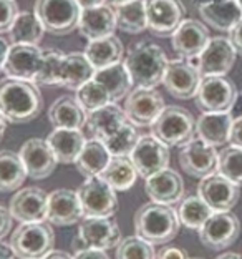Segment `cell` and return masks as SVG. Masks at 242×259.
Here are the masks:
<instances>
[{"mask_svg":"<svg viewBox=\"0 0 242 259\" xmlns=\"http://www.w3.org/2000/svg\"><path fill=\"white\" fill-rule=\"evenodd\" d=\"M235 2H237V4H239V7L242 9V0H235Z\"/></svg>","mask_w":242,"mask_h":259,"instance_id":"59","label":"cell"},{"mask_svg":"<svg viewBox=\"0 0 242 259\" xmlns=\"http://www.w3.org/2000/svg\"><path fill=\"white\" fill-rule=\"evenodd\" d=\"M43 62V50L38 45L12 44L4 65V73L10 78L33 81Z\"/></svg>","mask_w":242,"mask_h":259,"instance_id":"18","label":"cell"},{"mask_svg":"<svg viewBox=\"0 0 242 259\" xmlns=\"http://www.w3.org/2000/svg\"><path fill=\"white\" fill-rule=\"evenodd\" d=\"M179 216L178 211L169 204L146 203L139 206L134 213V231L136 236L144 239L153 246L166 244L174 239L179 233Z\"/></svg>","mask_w":242,"mask_h":259,"instance_id":"2","label":"cell"},{"mask_svg":"<svg viewBox=\"0 0 242 259\" xmlns=\"http://www.w3.org/2000/svg\"><path fill=\"white\" fill-rule=\"evenodd\" d=\"M166 108L163 97L155 88H141L136 87L125 100L126 118L134 126H151L158 120L161 111Z\"/></svg>","mask_w":242,"mask_h":259,"instance_id":"12","label":"cell"},{"mask_svg":"<svg viewBox=\"0 0 242 259\" xmlns=\"http://www.w3.org/2000/svg\"><path fill=\"white\" fill-rule=\"evenodd\" d=\"M0 259H15L14 251H12L10 244H5L0 241Z\"/></svg>","mask_w":242,"mask_h":259,"instance_id":"52","label":"cell"},{"mask_svg":"<svg viewBox=\"0 0 242 259\" xmlns=\"http://www.w3.org/2000/svg\"><path fill=\"white\" fill-rule=\"evenodd\" d=\"M199 15L208 25L219 32H231L242 19V9L235 0H214L199 9Z\"/></svg>","mask_w":242,"mask_h":259,"instance_id":"28","label":"cell"},{"mask_svg":"<svg viewBox=\"0 0 242 259\" xmlns=\"http://www.w3.org/2000/svg\"><path fill=\"white\" fill-rule=\"evenodd\" d=\"M237 52L226 37L211 38L198 57L187 58L199 70L201 76H224L234 67Z\"/></svg>","mask_w":242,"mask_h":259,"instance_id":"10","label":"cell"},{"mask_svg":"<svg viewBox=\"0 0 242 259\" xmlns=\"http://www.w3.org/2000/svg\"><path fill=\"white\" fill-rule=\"evenodd\" d=\"M43 33L45 28L38 17L35 15V12H20L9 32L12 44L30 45H38L40 40L43 38Z\"/></svg>","mask_w":242,"mask_h":259,"instance_id":"37","label":"cell"},{"mask_svg":"<svg viewBox=\"0 0 242 259\" xmlns=\"http://www.w3.org/2000/svg\"><path fill=\"white\" fill-rule=\"evenodd\" d=\"M198 196L214 211H231L239 201L240 186L232 183L221 173H212L201 180L198 186Z\"/></svg>","mask_w":242,"mask_h":259,"instance_id":"15","label":"cell"},{"mask_svg":"<svg viewBox=\"0 0 242 259\" xmlns=\"http://www.w3.org/2000/svg\"><path fill=\"white\" fill-rule=\"evenodd\" d=\"M43 98L35 81L5 78L0 80V113L9 123L23 125L42 113Z\"/></svg>","mask_w":242,"mask_h":259,"instance_id":"1","label":"cell"},{"mask_svg":"<svg viewBox=\"0 0 242 259\" xmlns=\"http://www.w3.org/2000/svg\"><path fill=\"white\" fill-rule=\"evenodd\" d=\"M123 63L131 75L133 85L141 88H156L159 83H163L169 60L159 45L153 42H139L129 50Z\"/></svg>","mask_w":242,"mask_h":259,"instance_id":"3","label":"cell"},{"mask_svg":"<svg viewBox=\"0 0 242 259\" xmlns=\"http://www.w3.org/2000/svg\"><path fill=\"white\" fill-rule=\"evenodd\" d=\"M121 231L110 218H85L78 228L72 248L81 249H102L108 251L121 243Z\"/></svg>","mask_w":242,"mask_h":259,"instance_id":"7","label":"cell"},{"mask_svg":"<svg viewBox=\"0 0 242 259\" xmlns=\"http://www.w3.org/2000/svg\"><path fill=\"white\" fill-rule=\"evenodd\" d=\"M115 191H128L136 183L138 171L129 156H111L108 166L100 175Z\"/></svg>","mask_w":242,"mask_h":259,"instance_id":"35","label":"cell"},{"mask_svg":"<svg viewBox=\"0 0 242 259\" xmlns=\"http://www.w3.org/2000/svg\"><path fill=\"white\" fill-rule=\"evenodd\" d=\"M78 30L90 42L113 35L116 30V15L113 7L103 4L98 7L83 9L80 15Z\"/></svg>","mask_w":242,"mask_h":259,"instance_id":"24","label":"cell"},{"mask_svg":"<svg viewBox=\"0 0 242 259\" xmlns=\"http://www.w3.org/2000/svg\"><path fill=\"white\" fill-rule=\"evenodd\" d=\"M240 234L239 218L231 211L212 213L211 218L199 229V239L206 248L221 251L237 241Z\"/></svg>","mask_w":242,"mask_h":259,"instance_id":"11","label":"cell"},{"mask_svg":"<svg viewBox=\"0 0 242 259\" xmlns=\"http://www.w3.org/2000/svg\"><path fill=\"white\" fill-rule=\"evenodd\" d=\"M85 218H111L118 209L116 191L102 176L86 178L78 188Z\"/></svg>","mask_w":242,"mask_h":259,"instance_id":"9","label":"cell"},{"mask_svg":"<svg viewBox=\"0 0 242 259\" xmlns=\"http://www.w3.org/2000/svg\"><path fill=\"white\" fill-rule=\"evenodd\" d=\"M55 233L50 223H20L12 233L10 248L19 259H42L53 249Z\"/></svg>","mask_w":242,"mask_h":259,"instance_id":"5","label":"cell"},{"mask_svg":"<svg viewBox=\"0 0 242 259\" xmlns=\"http://www.w3.org/2000/svg\"><path fill=\"white\" fill-rule=\"evenodd\" d=\"M7 120L4 118V115L0 113V140L4 138V135H5V132H7Z\"/></svg>","mask_w":242,"mask_h":259,"instance_id":"55","label":"cell"},{"mask_svg":"<svg viewBox=\"0 0 242 259\" xmlns=\"http://www.w3.org/2000/svg\"><path fill=\"white\" fill-rule=\"evenodd\" d=\"M73 259H110V256L102 249H81L75 251Z\"/></svg>","mask_w":242,"mask_h":259,"instance_id":"48","label":"cell"},{"mask_svg":"<svg viewBox=\"0 0 242 259\" xmlns=\"http://www.w3.org/2000/svg\"><path fill=\"white\" fill-rule=\"evenodd\" d=\"M27 176L25 164L19 153L12 150H0V193L20 190Z\"/></svg>","mask_w":242,"mask_h":259,"instance_id":"34","label":"cell"},{"mask_svg":"<svg viewBox=\"0 0 242 259\" xmlns=\"http://www.w3.org/2000/svg\"><path fill=\"white\" fill-rule=\"evenodd\" d=\"M209 40V30L203 22L184 19V22L171 37V44H173V50L176 54L187 60V58L198 57L206 49Z\"/></svg>","mask_w":242,"mask_h":259,"instance_id":"22","label":"cell"},{"mask_svg":"<svg viewBox=\"0 0 242 259\" xmlns=\"http://www.w3.org/2000/svg\"><path fill=\"white\" fill-rule=\"evenodd\" d=\"M231 115L232 118H240L242 116V93H237V97H235V102L231 108Z\"/></svg>","mask_w":242,"mask_h":259,"instance_id":"51","label":"cell"},{"mask_svg":"<svg viewBox=\"0 0 242 259\" xmlns=\"http://www.w3.org/2000/svg\"><path fill=\"white\" fill-rule=\"evenodd\" d=\"M76 4L83 10V9H91V7H98V5H103L105 0H76Z\"/></svg>","mask_w":242,"mask_h":259,"instance_id":"54","label":"cell"},{"mask_svg":"<svg viewBox=\"0 0 242 259\" xmlns=\"http://www.w3.org/2000/svg\"><path fill=\"white\" fill-rule=\"evenodd\" d=\"M9 49H10L9 42L4 37H0V73L4 72V65H5V60H7Z\"/></svg>","mask_w":242,"mask_h":259,"instance_id":"50","label":"cell"},{"mask_svg":"<svg viewBox=\"0 0 242 259\" xmlns=\"http://www.w3.org/2000/svg\"><path fill=\"white\" fill-rule=\"evenodd\" d=\"M93 78L106 88L111 103H118L121 98H126L133 87L131 75H129L123 62L115 63L111 67H106L102 70H96Z\"/></svg>","mask_w":242,"mask_h":259,"instance_id":"31","label":"cell"},{"mask_svg":"<svg viewBox=\"0 0 242 259\" xmlns=\"http://www.w3.org/2000/svg\"><path fill=\"white\" fill-rule=\"evenodd\" d=\"M75 98L78 100V103L81 105V108H83L86 113L111 103L106 88L95 78H91L90 81H86L83 87H80L78 90H76Z\"/></svg>","mask_w":242,"mask_h":259,"instance_id":"41","label":"cell"},{"mask_svg":"<svg viewBox=\"0 0 242 259\" xmlns=\"http://www.w3.org/2000/svg\"><path fill=\"white\" fill-rule=\"evenodd\" d=\"M144 190L153 203H161L169 206L181 201L182 196H184L182 178L179 176V173H176L174 169L169 168L146 178Z\"/></svg>","mask_w":242,"mask_h":259,"instance_id":"23","label":"cell"},{"mask_svg":"<svg viewBox=\"0 0 242 259\" xmlns=\"http://www.w3.org/2000/svg\"><path fill=\"white\" fill-rule=\"evenodd\" d=\"M214 213L204 199H201L198 194H191V196L184 198L178 208V216L182 226L189 229H201L204 223L209 220L211 214Z\"/></svg>","mask_w":242,"mask_h":259,"instance_id":"38","label":"cell"},{"mask_svg":"<svg viewBox=\"0 0 242 259\" xmlns=\"http://www.w3.org/2000/svg\"><path fill=\"white\" fill-rule=\"evenodd\" d=\"M85 218L78 193L73 190H55L49 194L46 221L53 226H73Z\"/></svg>","mask_w":242,"mask_h":259,"instance_id":"20","label":"cell"},{"mask_svg":"<svg viewBox=\"0 0 242 259\" xmlns=\"http://www.w3.org/2000/svg\"><path fill=\"white\" fill-rule=\"evenodd\" d=\"M12 220H14V218H12L10 211L7 208H4V206H0V241L10 233Z\"/></svg>","mask_w":242,"mask_h":259,"instance_id":"46","label":"cell"},{"mask_svg":"<svg viewBox=\"0 0 242 259\" xmlns=\"http://www.w3.org/2000/svg\"><path fill=\"white\" fill-rule=\"evenodd\" d=\"M128 2H131V0H105V4L106 5H110V7H120V5L123 4H128Z\"/></svg>","mask_w":242,"mask_h":259,"instance_id":"56","label":"cell"},{"mask_svg":"<svg viewBox=\"0 0 242 259\" xmlns=\"http://www.w3.org/2000/svg\"><path fill=\"white\" fill-rule=\"evenodd\" d=\"M52 151L55 153L58 163L72 164L76 161V158L83 150L86 143L85 135L81 130H68V128H55L46 137Z\"/></svg>","mask_w":242,"mask_h":259,"instance_id":"26","label":"cell"},{"mask_svg":"<svg viewBox=\"0 0 242 259\" xmlns=\"http://www.w3.org/2000/svg\"><path fill=\"white\" fill-rule=\"evenodd\" d=\"M125 49H123L121 40L116 35H110V37L91 40L86 45L85 55L93 65L95 70H102L106 67H111L115 63H120Z\"/></svg>","mask_w":242,"mask_h":259,"instance_id":"32","label":"cell"},{"mask_svg":"<svg viewBox=\"0 0 242 259\" xmlns=\"http://www.w3.org/2000/svg\"><path fill=\"white\" fill-rule=\"evenodd\" d=\"M111 160V155L108 148L96 138H90L86 140V143L83 146V150L78 155L75 161L76 169L86 176V178H91V176H100L105 168L108 166V163Z\"/></svg>","mask_w":242,"mask_h":259,"instance_id":"33","label":"cell"},{"mask_svg":"<svg viewBox=\"0 0 242 259\" xmlns=\"http://www.w3.org/2000/svg\"><path fill=\"white\" fill-rule=\"evenodd\" d=\"M229 40H231V44L234 45L235 52L242 55V19L239 20L237 25L229 32Z\"/></svg>","mask_w":242,"mask_h":259,"instance_id":"49","label":"cell"},{"mask_svg":"<svg viewBox=\"0 0 242 259\" xmlns=\"http://www.w3.org/2000/svg\"><path fill=\"white\" fill-rule=\"evenodd\" d=\"M65 54L60 50H43V62L35 76V83L45 87H60V75Z\"/></svg>","mask_w":242,"mask_h":259,"instance_id":"40","label":"cell"},{"mask_svg":"<svg viewBox=\"0 0 242 259\" xmlns=\"http://www.w3.org/2000/svg\"><path fill=\"white\" fill-rule=\"evenodd\" d=\"M184 15L186 9L179 0H146L148 30L156 37H173Z\"/></svg>","mask_w":242,"mask_h":259,"instance_id":"13","label":"cell"},{"mask_svg":"<svg viewBox=\"0 0 242 259\" xmlns=\"http://www.w3.org/2000/svg\"><path fill=\"white\" fill-rule=\"evenodd\" d=\"M23 164H25L27 175L32 180H45L55 171L57 158L52 151L49 141L42 138H30L22 145L19 151Z\"/></svg>","mask_w":242,"mask_h":259,"instance_id":"21","label":"cell"},{"mask_svg":"<svg viewBox=\"0 0 242 259\" xmlns=\"http://www.w3.org/2000/svg\"><path fill=\"white\" fill-rule=\"evenodd\" d=\"M19 14V5L15 0H0V33L10 32Z\"/></svg>","mask_w":242,"mask_h":259,"instance_id":"44","label":"cell"},{"mask_svg":"<svg viewBox=\"0 0 242 259\" xmlns=\"http://www.w3.org/2000/svg\"><path fill=\"white\" fill-rule=\"evenodd\" d=\"M216 259H242V256L237 254V252H224V254L217 256Z\"/></svg>","mask_w":242,"mask_h":259,"instance_id":"57","label":"cell"},{"mask_svg":"<svg viewBox=\"0 0 242 259\" xmlns=\"http://www.w3.org/2000/svg\"><path fill=\"white\" fill-rule=\"evenodd\" d=\"M128 121L126 113L118 103H108L105 107L86 113V126L91 133V138L100 141L108 140Z\"/></svg>","mask_w":242,"mask_h":259,"instance_id":"25","label":"cell"},{"mask_svg":"<svg viewBox=\"0 0 242 259\" xmlns=\"http://www.w3.org/2000/svg\"><path fill=\"white\" fill-rule=\"evenodd\" d=\"M116 28L125 33L138 35L148 30L146 0H131L115 9Z\"/></svg>","mask_w":242,"mask_h":259,"instance_id":"36","label":"cell"},{"mask_svg":"<svg viewBox=\"0 0 242 259\" xmlns=\"http://www.w3.org/2000/svg\"><path fill=\"white\" fill-rule=\"evenodd\" d=\"M129 160L136 168L138 176L150 178L151 175L168 168L169 164V146L161 143L153 135L139 137L136 146L133 148Z\"/></svg>","mask_w":242,"mask_h":259,"instance_id":"14","label":"cell"},{"mask_svg":"<svg viewBox=\"0 0 242 259\" xmlns=\"http://www.w3.org/2000/svg\"><path fill=\"white\" fill-rule=\"evenodd\" d=\"M49 194L37 186L22 188L10 199L9 211L20 223H38L46 220Z\"/></svg>","mask_w":242,"mask_h":259,"instance_id":"19","label":"cell"},{"mask_svg":"<svg viewBox=\"0 0 242 259\" xmlns=\"http://www.w3.org/2000/svg\"><path fill=\"white\" fill-rule=\"evenodd\" d=\"M194 259H201V257H194Z\"/></svg>","mask_w":242,"mask_h":259,"instance_id":"60","label":"cell"},{"mask_svg":"<svg viewBox=\"0 0 242 259\" xmlns=\"http://www.w3.org/2000/svg\"><path fill=\"white\" fill-rule=\"evenodd\" d=\"M229 143L234 145V146H240L242 148V116L240 118H234V121H232Z\"/></svg>","mask_w":242,"mask_h":259,"instance_id":"47","label":"cell"},{"mask_svg":"<svg viewBox=\"0 0 242 259\" xmlns=\"http://www.w3.org/2000/svg\"><path fill=\"white\" fill-rule=\"evenodd\" d=\"M217 160H219V153L216 151L214 146L206 143L199 137L181 146L179 151V164L182 171L192 178L203 180L206 176L216 173Z\"/></svg>","mask_w":242,"mask_h":259,"instance_id":"16","label":"cell"},{"mask_svg":"<svg viewBox=\"0 0 242 259\" xmlns=\"http://www.w3.org/2000/svg\"><path fill=\"white\" fill-rule=\"evenodd\" d=\"M196 118L189 110L171 105L151 125V135L166 146H184L194 138Z\"/></svg>","mask_w":242,"mask_h":259,"instance_id":"4","label":"cell"},{"mask_svg":"<svg viewBox=\"0 0 242 259\" xmlns=\"http://www.w3.org/2000/svg\"><path fill=\"white\" fill-rule=\"evenodd\" d=\"M42 259H73V257L70 256L68 252H65V251H55V249H52L49 254H45Z\"/></svg>","mask_w":242,"mask_h":259,"instance_id":"53","label":"cell"},{"mask_svg":"<svg viewBox=\"0 0 242 259\" xmlns=\"http://www.w3.org/2000/svg\"><path fill=\"white\" fill-rule=\"evenodd\" d=\"M156 259H189V257H187V252L184 249L169 246V248H163L161 251H158Z\"/></svg>","mask_w":242,"mask_h":259,"instance_id":"45","label":"cell"},{"mask_svg":"<svg viewBox=\"0 0 242 259\" xmlns=\"http://www.w3.org/2000/svg\"><path fill=\"white\" fill-rule=\"evenodd\" d=\"M35 15L42 22L45 32L62 37L78 28L81 7L76 0H37Z\"/></svg>","mask_w":242,"mask_h":259,"instance_id":"6","label":"cell"},{"mask_svg":"<svg viewBox=\"0 0 242 259\" xmlns=\"http://www.w3.org/2000/svg\"><path fill=\"white\" fill-rule=\"evenodd\" d=\"M217 173L226 176L232 183L242 186V148L240 146H226L219 153Z\"/></svg>","mask_w":242,"mask_h":259,"instance_id":"42","label":"cell"},{"mask_svg":"<svg viewBox=\"0 0 242 259\" xmlns=\"http://www.w3.org/2000/svg\"><path fill=\"white\" fill-rule=\"evenodd\" d=\"M139 140L138 130L131 121H126L125 125L120 128V132L115 133L113 137L102 141V143L108 148L111 156H129L133 148L136 146Z\"/></svg>","mask_w":242,"mask_h":259,"instance_id":"39","label":"cell"},{"mask_svg":"<svg viewBox=\"0 0 242 259\" xmlns=\"http://www.w3.org/2000/svg\"><path fill=\"white\" fill-rule=\"evenodd\" d=\"M96 70L88 60V57L81 52H72L63 58V67L60 75V87L68 90H78L86 81H90L95 76Z\"/></svg>","mask_w":242,"mask_h":259,"instance_id":"30","label":"cell"},{"mask_svg":"<svg viewBox=\"0 0 242 259\" xmlns=\"http://www.w3.org/2000/svg\"><path fill=\"white\" fill-rule=\"evenodd\" d=\"M201 80L203 76L199 70L189 60L178 58V60H169L163 85L171 97L178 100H189L196 97Z\"/></svg>","mask_w":242,"mask_h":259,"instance_id":"17","label":"cell"},{"mask_svg":"<svg viewBox=\"0 0 242 259\" xmlns=\"http://www.w3.org/2000/svg\"><path fill=\"white\" fill-rule=\"evenodd\" d=\"M232 115L231 111L226 113H203L196 120V133L201 140L211 146H224L229 143L232 128Z\"/></svg>","mask_w":242,"mask_h":259,"instance_id":"27","label":"cell"},{"mask_svg":"<svg viewBox=\"0 0 242 259\" xmlns=\"http://www.w3.org/2000/svg\"><path fill=\"white\" fill-rule=\"evenodd\" d=\"M235 97L237 88L232 80L226 76H203L194 102L203 113H226L231 111Z\"/></svg>","mask_w":242,"mask_h":259,"instance_id":"8","label":"cell"},{"mask_svg":"<svg viewBox=\"0 0 242 259\" xmlns=\"http://www.w3.org/2000/svg\"><path fill=\"white\" fill-rule=\"evenodd\" d=\"M116 259H156L155 246L146 243L144 239L134 236H126L116 246Z\"/></svg>","mask_w":242,"mask_h":259,"instance_id":"43","label":"cell"},{"mask_svg":"<svg viewBox=\"0 0 242 259\" xmlns=\"http://www.w3.org/2000/svg\"><path fill=\"white\" fill-rule=\"evenodd\" d=\"M191 2L196 5L198 9H201V7H204V5H209V4H212L214 0H191Z\"/></svg>","mask_w":242,"mask_h":259,"instance_id":"58","label":"cell"},{"mask_svg":"<svg viewBox=\"0 0 242 259\" xmlns=\"http://www.w3.org/2000/svg\"><path fill=\"white\" fill-rule=\"evenodd\" d=\"M49 120L55 128L81 130L86 125V111L75 97L65 95L57 98L49 108Z\"/></svg>","mask_w":242,"mask_h":259,"instance_id":"29","label":"cell"}]
</instances>
